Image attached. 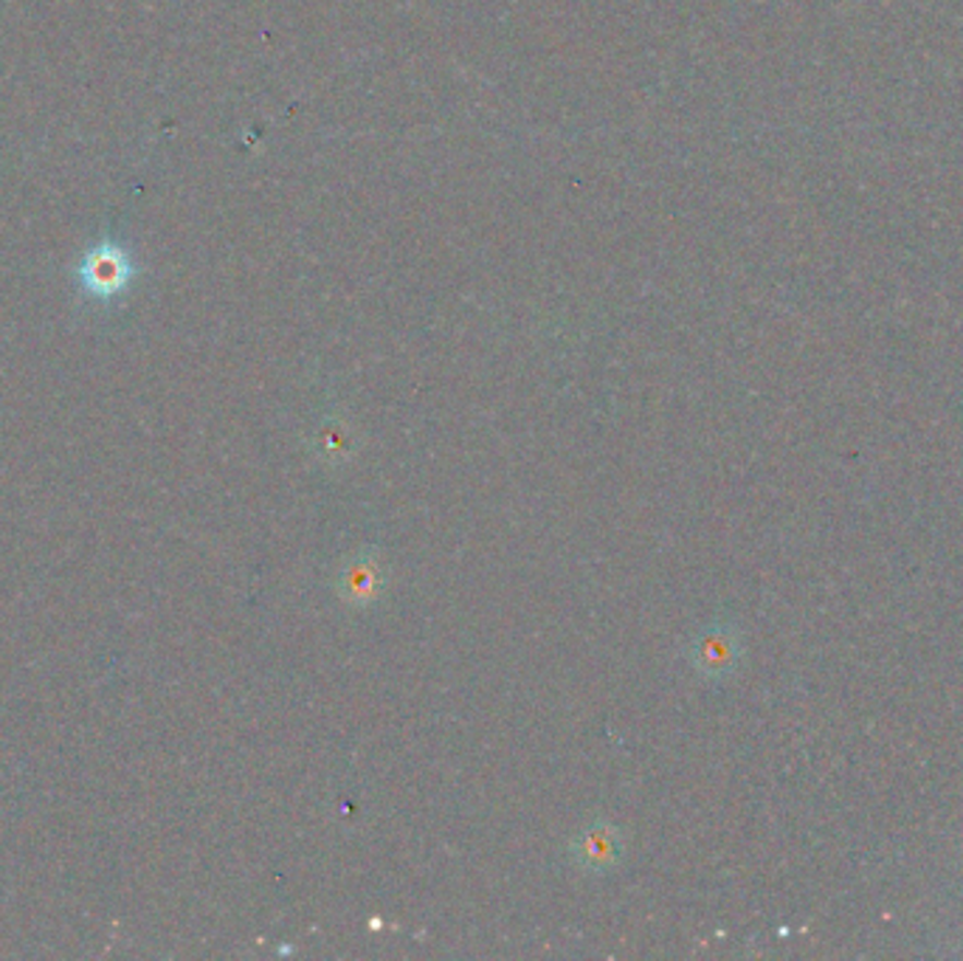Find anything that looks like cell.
<instances>
[{
  "label": "cell",
  "instance_id": "cell-1",
  "mask_svg": "<svg viewBox=\"0 0 963 961\" xmlns=\"http://www.w3.org/2000/svg\"><path fill=\"white\" fill-rule=\"evenodd\" d=\"M384 581L381 564L372 553H361L350 558V564L341 573V596L350 603H372Z\"/></svg>",
  "mask_w": 963,
  "mask_h": 961
},
{
  "label": "cell",
  "instance_id": "cell-4",
  "mask_svg": "<svg viewBox=\"0 0 963 961\" xmlns=\"http://www.w3.org/2000/svg\"><path fill=\"white\" fill-rule=\"evenodd\" d=\"M124 277H128V274H124L122 265L116 263V260H110L108 254H101V257H96L94 263H91L88 279L94 291L113 293L116 288L124 283Z\"/></svg>",
  "mask_w": 963,
  "mask_h": 961
},
{
  "label": "cell",
  "instance_id": "cell-2",
  "mask_svg": "<svg viewBox=\"0 0 963 961\" xmlns=\"http://www.w3.org/2000/svg\"><path fill=\"white\" fill-rule=\"evenodd\" d=\"M575 854H578L580 863L587 868H606L617 857V840H614V834L609 829H589L578 840Z\"/></svg>",
  "mask_w": 963,
  "mask_h": 961
},
{
  "label": "cell",
  "instance_id": "cell-3",
  "mask_svg": "<svg viewBox=\"0 0 963 961\" xmlns=\"http://www.w3.org/2000/svg\"><path fill=\"white\" fill-rule=\"evenodd\" d=\"M733 651L735 644L727 632H708L701 637L699 646H696V660L705 671H727V665H733Z\"/></svg>",
  "mask_w": 963,
  "mask_h": 961
}]
</instances>
